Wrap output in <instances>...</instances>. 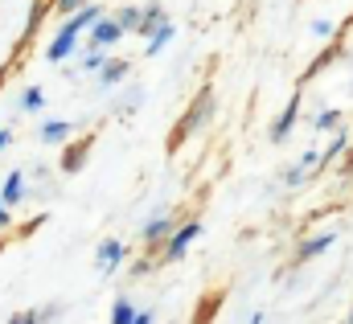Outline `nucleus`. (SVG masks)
I'll return each mask as SVG.
<instances>
[{
    "instance_id": "21",
    "label": "nucleus",
    "mask_w": 353,
    "mask_h": 324,
    "mask_svg": "<svg viewBox=\"0 0 353 324\" xmlns=\"http://www.w3.org/2000/svg\"><path fill=\"white\" fill-rule=\"evenodd\" d=\"M128 33H136V25H140V8H119V17H115Z\"/></svg>"
},
{
    "instance_id": "30",
    "label": "nucleus",
    "mask_w": 353,
    "mask_h": 324,
    "mask_svg": "<svg viewBox=\"0 0 353 324\" xmlns=\"http://www.w3.org/2000/svg\"><path fill=\"white\" fill-rule=\"evenodd\" d=\"M263 321H267L263 312H255V316H251V324H263Z\"/></svg>"
},
{
    "instance_id": "1",
    "label": "nucleus",
    "mask_w": 353,
    "mask_h": 324,
    "mask_svg": "<svg viewBox=\"0 0 353 324\" xmlns=\"http://www.w3.org/2000/svg\"><path fill=\"white\" fill-rule=\"evenodd\" d=\"M197 239H201V222H197V218L185 222V226H176L173 234H169V243H165V263H181Z\"/></svg>"
},
{
    "instance_id": "29",
    "label": "nucleus",
    "mask_w": 353,
    "mask_h": 324,
    "mask_svg": "<svg viewBox=\"0 0 353 324\" xmlns=\"http://www.w3.org/2000/svg\"><path fill=\"white\" fill-rule=\"evenodd\" d=\"M8 222H12V214H8V205L0 201V226H8Z\"/></svg>"
},
{
    "instance_id": "2",
    "label": "nucleus",
    "mask_w": 353,
    "mask_h": 324,
    "mask_svg": "<svg viewBox=\"0 0 353 324\" xmlns=\"http://www.w3.org/2000/svg\"><path fill=\"white\" fill-rule=\"evenodd\" d=\"M119 37H123V25H119L115 17H99V21L87 29V45L90 50H107V45H115Z\"/></svg>"
},
{
    "instance_id": "10",
    "label": "nucleus",
    "mask_w": 353,
    "mask_h": 324,
    "mask_svg": "<svg viewBox=\"0 0 353 324\" xmlns=\"http://www.w3.org/2000/svg\"><path fill=\"white\" fill-rule=\"evenodd\" d=\"M0 201H4V205H21V201H25V172H17V168H12V172L4 176Z\"/></svg>"
},
{
    "instance_id": "18",
    "label": "nucleus",
    "mask_w": 353,
    "mask_h": 324,
    "mask_svg": "<svg viewBox=\"0 0 353 324\" xmlns=\"http://www.w3.org/2000/svg\"><path fill=\"white\" fill-rule=\"evenodd\" d=\"M136 312H140V308L123 296V300H115V304H111V324H132V321H136Z\"/></svg>"
},
{
    "instance_id": "5",
    "label": "nucleus",
    "mask_w": 353,
    "mask_h": 324,
    "mask_svg": "<svg viewBox=\"0 0 353 324\" xmlns=\"http://www.w3.org/2000/svg\"><path fill=\"white\" fill-rule=\"evenodd\" d=\"M205 119H210V90H201V99H197V111H189V115H185V119L176 123V132H173V144H181V140H185V136H189L193 128H201Z\"/></svg>"
},
{
    "instance_id": "6",
    "label": "nucleus",
    "mask_w": 353,
    "mask_h": 324,
    "mask_svg": "<svg viewBox=\"0 0 353 324\" xmlns=\"http://www.w3.org/2000/svg\"><path fill=\"white\" fill-rule=\"evenodd\" d=\"M300 123V99H292L288 107H283V115L271 123V144H283L288 136H292V128Z\"/></svg>"
},
{
    "instance_id": "25",
    "label": "nucleus",
    "mask_w": 353,
    "mask_h": 324,
    "mask_svg": "<svg viewBox=\"0 0 353 324\" xmlns=\"http://www.w3.org/2000/svg\"><path fill=\"white\" fill-rule=\"evenodd\" d=\"M214 308H218V296H210V300H205V308H201V316H197V324H210V316H214Z\"/></svg>"
},
{
    "instance_id": "26",
    "label": "nucleus",
    "mask_w": 353,
    "mask_h": 324,
    "mask_svg": "<svg viewBox=\"0 0 353 324\" xmlns=\"http://www.w3.org/2000/svg\"><path fill=\"white\" fill-rule=\"evenodd\" d=\"M312 33L316 37H333V21H312Z\"/></svg>"
},
{
    "instance_id": "7",
    "label": "nucleus",
    "mask_w": 353,
    "mask_h": 324,
    "mask_svg": "<svg viewBox=\"0 0 353 324\" xmlns=\"http://www.w3.org/2000/svg\"><path fill=\"white\" fill-rule=\"evenodd\" d=\"M74 50H79V33H70V29H62V33H58V37L50 41V50H46V58H50V62H66V58H70Z\"/></svg>"
},
{
    "instance_id": "19",
    "label": "nucleus",
    "mask_w": 353,
    "mask_h": 324,
    "mask_svg": "<svg viewBox=\"0 0 353 324\" xmlns=\"http://www.w3.org/2000/svg\"><path fill=\"white\" fill-rule=\"evenodd\" d=\"M41 107H46L41 86H25V94H21V111H41Z\"/></svg>"
},
{
    "instance_id": "31",
    "label": "nucleus",
    "mask_w": 353,
    "mask_h": 324,
    "mask_svg": "<svg viewBox=\"0 0 353 324\" xmlns=\"http://www.w3.org/2000/svg\"><path fill=\"white\" fill-rule=\"evenodd\" d=\"M345 324H353V312H350V321H345Z\"/></svg>"
},
{
    "instance_id": "14",
    "label": "nucleus",
    "mask_w": 353,
    "mask_h": 324,
    "mask_svg": "<svg viewBox=\"0 0 353 324\" xmlns=\"http://www.w3.org/2000/svg\"><path fill=\"white\" fill-rule=\"evenodd\" d=\"M70 132H74V128H70L66 119H46V123H41V140H46V144H66Z\"/></svg>"
},
{
    "instance_id": "3",
    "label": "nucleus",
    "mask_w": 353,
    "mask_h": 324,
    "mask_svg": "<svg viewBox=\"0 0 353 324\" xmlns=\"http://www.w3.org/2000/svg\"><path fill=\"white\" fill-rule=\"evenodd\" d=\"M173 230H176L173 218H169V214H157V218H148V222H144V234H140V239H144V246L157 254V250H165V243H169V234H173Z\"/></svg>"
},
{
    "instance_id": "4",
    "label": "nucleus",
    "mask_w": 353,
    "mask_h": 324,
    "mask_svg": "<svg viewBox=\"0 0 353 324\" xmlns=\"http://www.w3.org/2000/svg\"><path fill=\"white\" fill-rule=\"evenodd\" d=\"M123 259H128V246L119 243V239H103L99 250H94V263H99L103 275H115V271L123 267Z\"/></svg>"
},
{
    "instance_id": "8",
    "label": "nucleus",
    "mask_w": 353,
    "mask_h": 324,
    "mask_svg": "<svg viewBox=\"0 0 353 324\" xmlns=\"http://www.w3.org/2000/svg\"><path fill=\"white\" fill-rule=\"evenodd\" d=\"M99 17H103V8H94V4H83L79 12H70V17H66V25H62V29H70V33H79V37H83V33H87V29L94 25V21H99Z\"/></svg>"
},
{
    "instance_id": "28",
    "label": "nucleus",
    "mask_w": 353,
    "mask_h": 324,
    "mask_svg": "<svg viewBox=\"0 0 353 324\" xmlns=\"http://www.w3.org/2000/svg\"><path fill=\"white\" fill-rule=\"evenodd\" d=\"M8 144H12V132H4V128H0V152H4Z\"/></svg>"
},
{
    "instance_id": "11",
    "label": "nucleus",
    "mask_w": 353,
    "mask_h": 324,
    "mask_svg": "<svg viewBox=\"0 0 353 324\" xmlns=\"http://www.w3.org/2000/svg\"><path fill=\"white\" fill-rule=\"evenodd\" d=\"M173 21H161V25H157V29H152V33H148V45H144V54H148V58H157V54H161V50H165V45H169V41H173Z\"/></svg>"
},
{
    "instance_id": "15",
    "label": "nucleus",
    "mask_w": 353,
    "mask_h": 324,
    "mask_svg": "<svg viewBox=\"0 0 353 324\" xmlns=\"http://www.w3.org/2000/svg\"><path fill=\"white\" fill-rule=\"evenodd\" d=\"M128 74H132V66H128V62H119V58L111 62V58H107V66L99 70V86H115V82H123Z\"/></svg>"
},
{
    "instance_id": "9",
    "label": "nucleus",
    "mask_w": 353,
    "mask_h": 324,
    "mask_svg": "<svg viewBox=\"0 0 353 324\" xmlns=\"http://www.w3.org/2000/svg\"><path fill=\"white\" fill-rule=\"evenodd\" d=\"M333 243H337V234H329V230H325V234H312L308 243H300V250H296V263H308V259L325 254V250H329Z\"/></svg>"
},
{
    "instance_id": "12",
    "label": "nucleus",
    "mask_w": 353,
    "mask_h": 324,
    "mask_svg": "<svg viewBox=\"0 0 353 324\" xmlns=\"http://www.w3.org/2000/svg\"><path fill=\"white\" fill-rule=\"evenodd\" d=\"M90 144H94V140H79V144H70V148L62 152V172H79L83 161H87V152H90Z\"/></svg>"
},
{
    "instance_id": "16",
    "label": "nucleus",
    "mask_w": 353,
    "mask_h": 324,
    "mask_svg": "<svg viewBox=\"0 0 353 324\" xmlns=\"http://www.w3.org/2000/svg\"><path fill=\"white\" fill-rule=\"evenodd\" d=\"M345 148H350V136H345V132H337V136H333V144H329V148H325V156H316V164H321V172H325V168H329V164L337 161V156H341V152H345Z\"/></svg>"
},
{
    "instance_id": "17",
    "label": "nucleus",
    "mask_w": 353,
    "mask_h": 324,
    "mask_svg": "<svg viewBox=\"0 0 353 324\" xmlns=\"http://www.w3.org/2000/svg\"><path fill=\"white\" fill-rule=\"evenodd\" d=\"M58 316V308H46V312H37V308H29V312H12L8 324H50Z\"/></svg>"
},
{
    "instance_id": "20",
    "label": "nucleus",
    "mask_w": 353,
    "mask_h": 324,
    "mask_svg": "<svg viewBox=\"0 0 353 324\" xmlns=\"http://www.w3.org/2000/svg\"><path fill=\"white\" fill-rule=\"evenodd\" d=\"M103 66H107V54L103 50H87L83 54V70H103Z\"/></svg>"
},
{
    "instance_id": "13",
    "label": "nucleus",
    "mask_w": 353,
    "mask_h": 324,
    "mask_svg": "<svg viewBox=\"0 0 353 324\" xmlns=\"http://www.w3.org/2000/svg\"><path fill=\"white\" fill-rule=\"evenodd\" d=\"M161 21H169V17H165V8H161V4H144V8H140V25H136V33H144V37H148Z\"/></svg>"
},
{
    "instance_id": "23",
    "label": "nucleus",
    "mask_w": 353,
    "mask_h": 324,
    "mask_svg": "<svg viewBox=\"0 0 353 324\" xmlns=\"http://www.w3.org/2000/svg\"><path fill=\"white\" fill-rule=\"evenodd\" d=\"M83 4H90V0H54L50 8H54V12H62V17H70V12H79Z\"/></svg>"
},
{
    "instance_id": "27",
    "label": "nucleus",
    "mask_w": 353,
    "mask_h": 324,
    "mask_svg": "<svg viewBox=\"0 0 353 324\" xmlns=\"http://www.w3.org/2000/svg\"><path fill=\"white\" fill-rule=\"evenodd\" d=\"M132 324H157V316H152V312H136V321Z\"/></svg>"
},
{
    "instance_id": "24",
    "label": "nucleus",
    "mask_w": 353,
    "mask_h": 324,
    "mask_svg": "<svg viewBox=\"0 0 353 324\" xmlns=\"http://www.w3.org/2000/svg\"><path fill=\"white\" fill-rule=\"evenodd\" d=\"M283 185H292V189H296V185H304V164H292V168L283 172Z\"/></svg>"
},
{
    "instance_id": "22",
    "label": "nucleus",
    "mask_w": 353,
    "mask_h": 324,
    "mask_svg": "<svg viewBox=\"0 0 353 324\" xmlns=\"http://www.w3.org/2000/svg\"><path fill=\"white\" fill-rule=\"evenodd\" d=\"M337 123H341V111H321V115H316V128H321V132H333Z\"/></svg>"
}]
</instances>
